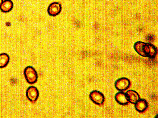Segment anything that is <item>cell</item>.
<instances>
[{
    "instance_id": "cell-7",
    "label": "cell",
    "mask_w": 158,
    "mask_h": 118,
    "mask_svg": "<svg viewBox=\"0 0 158 118\" xmlns=\"http://www.w3.org/2000/svg\"><path fill=\"white\" fill-rule=\"evenodd\" d=\"M126 93L129 102L132 104H135L139 99L138 94L134 90H129Z\"/></svg>"
},
{
    "instance_id": "cell-10",
    "label": "cell",
    "mask_w": 158,
    "mask_h": 118,
    "mask_svg": "<svg viewBox=\"0 0 158 118\" xmlns=\"http://www.w3.org/2000/svg\"><path fill=\"white\" fill-rule=\"evenodd\" d=\"M9 61V57L8 55L5 53L0 54V68L6 66Z\"/></svg>"
},
{
    "instance_id": "cell-11",
    "label": "cell",
    "mask_w": 158,
    "mask_h": 118,
    "mask_svg": "<svg viewBox=\"0 0 158 118\" xmlns=\"http://www.w3.org/2000/svg\"><path fill=\"white\" fill-rule=\"evenodd\" d=\"M61 8L60 4L58 2H53L49 6L48 9V11L51 13H58Z\"/></svg>"
},
{
    "instance_id": "cell-2",
    "label": "cell",
    "mask_w": 158,
    "mask_h": 118,
    "mask_svg": "<svg viewBox=\"0 0 158 118\" xmlns=\"http://www.w3.org/2000/svg\"><path fill=\"white\" fill-rule=\"evenodd\" d=\"M24 73L25 77L29 83H34L37 81V74L35 70L32 67H26Z\"/></svg>"
},
{
    "instance_id": "cell-1",
    "label": "cell",
    "mask_w": 158,
    "mask_h": 118,
    "mask_svg": "<svg viewBox=\"0 0 158 118\" xmlns=\"http://www.w3.org/2000/svg\"><path fill=\"white\" fill-rule=\"evenodd\" d=\"M134 47L135 51L143 56L153 58L157 54L156 48L150 43L137 42L135 43Z\"/></svg>"
},
{
    "instance_id": "cell-4",
    "label": "cell",
    "mask_w": 158,
    "mask_h": 118,
    "mask_svg": "<svg viewBox=\"0 0 158 118\" xmlns=\"http://www.w3.org/2000/svg\"><path fill=\"white\" fill-rule=\"evenodd\" d=\"M130 81L126 78L122 77L117 79L115 82V86L118 90L123 91L128 88L130 85Z\"/></svg>"
},
{
    "instance_id": "cell-5",
    "label": "cell",
    "mask_w": 158,
    "mask_h": 118,
    "mask_svg": "<svg viewBox=\"0 0 158 118\" xmlns=\"http://www.w3.org/2000/svg\"><path fill=\"white\" fill-rule=\"evenodd\" d=\"M26 95L27 98L30 101L34 102L38 97L39 92L36 87L31 86L27 89Z\"/></svg>"
},
{
    "instance_id": "cell-12",
    "label": "cell",
    "mask_w": 158,
    "mask_h": 118,
    "mask_svg": "<svg viewBox=\"0 0 158 118\" xmlns=\"http://www.w3.org/2000/svg\"><path fill=\"white\" fill-rule=\"evenodd\" d=\"M2 2L3 0H0V7Z\"/></svg>"
},
{
    "instance_id": "cell-9",
    "label": "cell",
    "mask_w": 158,
    "mask_h": 118,
    "mask_svg": "<svg viewBox=\"0 0 158 118\" xmlns=\"http://www.w3.org/2000/svg\"><path fill=\"white\" fill-rule=\"evenodd\" d=\"M13 6V2L10 0H5L2 3L0 7L1 10L5 13L10 11Z\"/></svg>"
},
{
    "instance_id": "cell-6",
    "label": "cell",
    "mask_w": 158,
    "mask_h": 118,
    "mask_svg": "<svg viewBox=\"0 0 158 118\" xmlns=\"http://www.w3.org/2000/svg\"><path fill=\"white\" fill-rule=\"evenodd\" d=\"M115 99L118 103L122 105H127L129 102L126 93L123 92H118L115 95Z\"/></svg>"
},
{
    "instance_id": "cell-8",
    "label": "cell",
    "mask_w": 158,
    "mask_h": 118,
    "mask_svg": "<svg viewBox=\"0 0 158 118\" xmlns=\"http://www.w3.org/2000/svg\"><path fill=\"white\" fill-rule=\"evenodd\" d=\"M135 104L136 109L140 112L145 111L148 107V103L143 99H139Z\"/></svg>"
},
{
    "instance_id": "cell-3",
    "label": "cell",
    "mask_w": 158,
    "mask_h": 118,
    "mask_svg": "<svg viewBox=\"0 0 158 118\" xmlns=\"http://www.w3.org/2000/svg\"><path fill=\"white\" fill-rule=\"evenodd\" d=\"M89 97L94 103L99 105L103 104L105 100L103 95L100 92L96 90L90 92Z\"/></svg>"
}]
</instances>
